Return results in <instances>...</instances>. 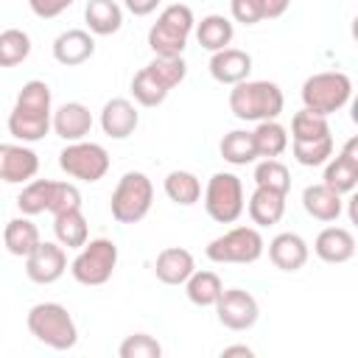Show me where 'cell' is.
<instances>
[{
	"label": "cell",
	"instance_id": "6da1fadb",
	"mask_svg": "<svg viewBox=\"0 0 358 358\" xmlns=\"http://www.w3.org/2000/svg\"><path fill=\"white\" fill-rule=\"evenodd\" d=\"M53 95L50 87L39 78H31L20 87L14 106L8 112V134L17 143H39L50 131Z\"/></svg>",
	"mask_w": 358,
	"mask_h": 358
},
{
	"label": "cell",
	"instance_id": "7a4b0ae2",
	"mask_svg": "<svg viewBox=\"0 0 358 358\" xmlns=\"http://www.w3.org/2000/svg\"><path fill=\"white\" fill-rule=\"evenodd\" d=\"M282 106H285V95L280 84L266 78H246L232 84L229 90V112L246 123L277 120L282 115Z\"/></svg>",
	"mask_w": 358,
	"mask_h": 358
},
{
	"label": "cell",
	"instance_id": "3957f363",
	"mask_svg": "<svg viewBox=\"0 0 358 358\" xmlns=\"http://www.w3.org/2000/svg\"><path fill=\"white\" fill-rule=\"evenodd\" d=\"M25 324L31 330V336L50 347V350H73L78 344V327H76V319L70 316V310L59 302H36L28 316H25Z\"/></svg>",
	"mask_w": 358,
	"mask_h": 358
},
{
	"label": "cell",
	"instance_id": "277c9868",
	"mask_svg": "<svg viewBox=\"0 0 358 358\" xmlns=\"http://www.w3.org/2000/svg\"><path fill=\"white\" fill-rule=\"evenodd\" d=\"M193 28H196L193 8L185 3H171L159 11L157 22L148 28V48L154 50V56H182Z\"/></svg>",
	"mask_w": 358,
	"mask_h": 358
},
{
	"label": "cell",
	"instance_id": "5b68a950",
	"mask_svg": "<svg viewBox=\"0 0 358 358\" xmlns=\"http://www.w3.org/2000/svg\"><path fill=\"white\" fill-rule=\"evenodd\" d=\"M154 204V185L143 171H126L109 199V213L117 224H140Z\"/></svg>",
	"mask_w": 358,
	"mask_h": 358
},
{
	"label": "cell",
	"instance_id": "8992f818",
	"mask_svg": "<svg viewBox=\"0 0 358 358\" xmlns=\"http://www.w3.org/2000/svg\"><path fill=\"white\" fill-rule=\"evenodd\" d=\"M302 103L305 109L316 112V115H333L338 109H344L352 98V78L344 70H324V73H313L305 78L302 84Z\"/></svg>",
	"mask_w": 358,
	"mask_h": 358
},
{
	"label": "cell",
	"instance_id": "52a82bcc",
	"mask_svg": "<svg viewBox=\"0 0 358 358\" xmlns=\"http://www.w3.org/2000/svg\"><path fill=\"white\" fill-rule=\"evenodd\" d=\"M117 268V243L112 238H90L70 263V274L81 285H103L112 280Z\"/></svg>",
	"mask_w": 358,
	"mask_h": 358
},
{
	"label": "cell",
	"instance_id": "ba28073f",
	"mask_svg": "<svg viewBox=\"0 0 358 358\" xmlns=\"http://www.w3.org/2000/svg\"><path fill=\"white\" fill-rule=\"evenodd\" d=\"M201 199H204V210L213 221L218 224H235L241 215H243V207H246V199H243V182L238 173L232 171H218L207 179L204 190H201Z\"/></svg>",
	"mask_w": 358,
	"mask_h": 358
},
{
	"label": "cell",
	"instance_id": "9c48e42d",
	"mask_svg": "<svg viewBox=\"0 0 358 358\" xmlns=\"http://www.w3.org/2000/svg\"><path fill=\"white\" fill-rule=\"evenodd\" d=\"M263 249H266V241H263L257 227H232L224 235L213 238L207 243L204 255L213 263H241V266H249V263H257L263 257Z\"/></svg>",
	"mask_w": 358,
	"mask_h": 358
},
{
	"label": "cell",
	"instance_id": "30bf717a",
	"mask_svg": "<svg viewBox=\"0 0 358 358\" xmlns=\"http://www.w3.org/2000/svg\"><path fill=\"white\" fill-rule=\"evenodd\" d=\"M59 168L78 182H101L109 171V151L101 143H90V140H76L67 143L59 151Z\"/></svg>",
	"mask_w": 358,
	"mask_h": 358
},
{
	"label": "cell",
	"instance_id": "8fae6325",
	"mask_svg": "<svg viewBox=\"0 0 358 358\" xmlns=\"http://www.w3.org/2000/svg\"><path fill=\"white\" fill-rule=\"evenodd\" d=\"M215 308V316L218 322L232 330V333H243V330H252L260 319V305L257 299L243 291V288H224L218 302L213 305Z\"/></svg>",
	"mask_w": 358,
	"mask_h": 358
},
{
	"label": "cell",
	"instance_id": "7c38bea8",
	"mask_svg": "<svg viewBox=\"0 0 358 358\" xmlns=\"http://www.w3.org/2000/svg\"><path fill=\"white\" fill-rule=\"evenodd\" d=\"M22 260L25 277L36 285H50L67 271V249L59 241H39Z\"/></svg>",
	"mask_w": 358,
	"mask_h": 358
},
{
	"label": "cell",
	"instance_id": "4fadbf2b",
	"mask_svg": "<svg viewBox=\"0 0 358 358\" xmlns=\"http://www.w3.org/2000/svg\"><path fill=\"white\" fill-rule=\"evenodd\" d=\"M39 173V157L28 143H0V182L25 185Z\"/></svg>",
	"mask_w": 358,
	"mask_h": 358
},
{
	"label": "cell",
	"instance_id": "5bb4252c",
	"mask_svg": "<svg viewBox=\"0 0 358 358\" xmlns=\"http://www.w3.org/2000/svg\"><path fill=\"white\" fill-rule=\"evenodd\" d=\"M322 182L341 196L355 190V185H358V137H350L341 145V151L324 162Z\"/></svg>",
	"mask_w": 358,
	"mask_h": 358
},
{
	"label": "cell",
	"instance_id": "9a60e30c",
	"mask_svg": "<svg viewBox=\"0 0 358 358\" xmlns=\"http://www.w3.org/2000/svg\"><path fill=\"white\" fill-rule=\"evenodd\" d=\"M50 50L62 67H78L95 56V36L84 28H67L53 39Z\"/></svg>",
	"mask_w": 358,
	"mask_h": 358
},
{
	"label": "cell",
	"instance_id": "2e32d148",
	"mask_svg": "<svg viewBox=\"0 0 358 358\" xmlns=\"http://www.w3.org/2000/svg\"><path fill=\"white\" fill-rule=\"evenodd\" d=\"M308 257H310V249L299 232H280L268 241V260L280 271L294 274L308 263Z\"/></svg>",
	"mask_w": 358,
	"mask_h": 358
},
{
	"label": "cell",
	"instance_id": "e0dca14e",
	"mask_svg": "<svg viewBox=\"0 0 358 358\" xmlns=\"http://www.w3.org/2000/svg\"><path fill=\"white\" fill-rule=\"evenodd\" d=\"M50 129L64 140V143H76V140H84L92 129V112L87 103L81 101H67L62 103L59 109H53V117H50Z\"/></svg>",
	"mask_w": 358,
	"mask_h": 358
},
{
	"label": "cell",
	"instance_id": "ac0fdd59",
	"mask_svg": "<svg viewBox=\"0 0 358 358\" xmlns=\"http://www.w3.org/2000/svg\"><path fill=\"white\" fill-rule=\"evenodd\" d=\"M140 126V112L129 98H112L101 109V129L112 140H126Z\"/></svg>",
	"mask_w": 358,
	"mask_h": 358
},
{
	"label": "cell",
	"instance_id": "d6986e66",
	"mask_svg": "<svg viewBox=\"0 0 358 358\" xmlns=\"http://www.w3.org/2000/svg\"><path fill=\"white\" fill-rule=\"evenodd\" d=\"M313 252L319 260L330 266H341L355 257V235L347 227H336V224L324 227L313 241Z\"/></svg>",
	"mask_w": 358,
	"mask_h": 358
},
{
	"label": "cell",
	"instance_id": "ffe728a7",
	"mask_svg": "<svg viewBox=\"0 0 358 358\" xmlns=\"http://www.w3.org/2000/svg\"><path fill=\"white\" fill-rule=\"evenodd\" d=\"M210 76L218 81V84H238V81H246L249 73H252V56L241 48H221L210 56Z\"/></svg>",
	"mask_w": 358,
	"mask_h": 358
},
{
	"label": "cell",
	"instance_id": "44dd1931",
	"mask_svg": "<svg viewBox=\"0 0 358 358\" xmlns=\"http://www.w3.org/2000/svg\"><path fill=\"white\" fill-rule=\"evenodd\" d=\"M302 207H305V213L310 218L324 221V224H333V221L341 218L344 199H341V193H336L324 182H316V185H308L302 190Z\"/></svg>",
	"mask_w": 358,
	"mask_h": 358
},
{
	"label": "cell",
	"instance_id": "7402d4cb",
	"mask_svg": "<svg viewBox=\"0 0 358 358\" xmlns=\"http://www.w3.org/2000/svg\"><path fill=\"white\" fill-rule=\"evenodd\" d=\"M285 199L288 193H280V190H271V187H257L252 190L249 201H246V213L252 218L255 227H274L280 224V218L285 215Z\"/></svg>",
	"mask_w": 358,
	"mask_h": 358
},
{
	"label": "cell",
	"instance_id": "603a6c76",
	"mask_svg": "<svg viewBox=\"0 0 358 358\" xmlns=\"http://www.w3.org/2000/svg\"><path fill=\"white\" fill-rule=\"evenodd\" d=\"M196 271V260L185 246H168L154 260V274L162 285H185V280Z\"/></svg>",
	"mask_w": 358,
	"mask_h": 358
},
{
	"label": "cell",
	"instance_id": "cb8c5ba5",
	"mask_svg": "<svg viewBox=\"0 0 358 358\" xmlns=\"http://www.w3.org/2000/svg\"><path fill=\"white\" fill-rule=\"evenodd\" d=\"M84 22L92 36H112L123 25V8L117 0H90L84 8Z\"/></svg>",
	"mask_w": 358,
	"mask_h": 358
},
{
	"label": "cell",
	"instance_id": "d4e9b609",
	"mask_svg": "<svg viewBox=\"0 0 358 358\" xmlns=\"http://www.w3.org/2000/svg\"><path fill=\"white\" fill-rule=\"evenodd\" d=\"M193 34H196V39H199V45H201L204 50L215 53V50L232 45L235 25H232V20L224 17V14H207V17H201V22H196Z\"/></svg>",
	"mask_w": 358,
	"mask_h": 358
},
{
	"label": "cell",
	"instance_id": "484cf974",
	"mask_svg": "<svg viewBox=\"0 0 358 358\" xmlns=\"http://www.w3.org/2000/svg\"><path fill=\"white\" fill-rule=\"evenodd\" d=\"M53 235L64 249H81L90 241V227H87L81 207H73V210L53 215Z\"/></svg>",
	"mask_w": 358,
	"mask_h": 358
},
{
	"label": "cell",
	"instance_id": "4316f807",
	"mask_svg": "<svg viewBox=\"0 0 358 358\" xmlns=\"http://www.w3.org/2000/svg\"><path fill=\"white\" fill-rule=\"evenodd\" d=\"M252 143L260 159H274L288 148V129L280 120H260L252 129Z\"/></svg>",
	"mask_w": 358,
	"mask_h": 358
},
{
	"label": "cell",
	"instance_id": "83f0119b",
	"mask_svg": "<svg viewBox=\"0 0 358 358\" xmlns=\"http://www.w3.org/2000/svg\"><path fill=\"white\" fill-rule=\"evenodd\" d=\"M39 241H42L39 238V227L31 221V215H17L3 229V246L14 257H25Z\"/></svg>",
	"mask_w": 358,
	"mask_h": 358
},
{
	"label": "cell",
	"instance_id": "f1b7e54d",
	"mask_svg": "<svg viewBox=\"0 0 358 358\" xmlns=\"http://www.w3.org/2000/svg\"><path fill=\"white\" fill-rule=\"evenodd\" d=\"M162 190L179 207H193L196 201H201V179L193 171H182V168L171 171L162 182Z\"/></svg>",
	"mask_w": 358,
	"mask_h": 358
},
{
	"label": "cell",
	"instance_id": "f546056e",
	"mask_svg": "<svg viewBox=\"0 0 358 358\" xmlns=\"http://www.w3.org/2000/svg\"><path fill=\"white\" fill-rule=\"evenodd\" d=\"M224 291V282L215 271H193L187 280H185V296L196 305V308H213L218 302Z\"/></svg>",
	"mask_w": 358,
	"mask_h": 358
},
{
	"label": "cell",
	"instance_id": "4dcf8cb0",
	"mask_svg": "<svg viewBox=\"0 0 358 358\" xmlns=\"http://www.w3.org/2000/svg\"><path fill=\"white\" fill-rule=\"evenodd\" d=\"M218 151H221V157H224V162H229V165H252L255 159H257V154H255V143H252V131H246V129H232V131H227L224 137H221V143H218Z\"/></svg>",
	"mask_w": 358,
	"mask_h": 358
},
{
	"label": "cell",
	"instance_id": "1f68e13d",
	"mask_svg": "<svg viewBox=\"0 0 358 358\" xmlns=\"http://www.w3.org/2000/svg\"><path fill=\"white\" fill-rule=\"evenodd\" d=\"M327 134H330V120L324 115H316L302 106L291 117V143H308V140H319Z\"/></svg>",
	"mask_w": 358,
	"mask_h": 358
},
{
	"label": "cell",
	"instance_id": "d6a6232c",
	"mask_svg": "<svg viewBox=\"0 0 358 358\" xmlns=\"http://www.w3.org/2000/svg\"><path fill=\"white\" fill-rule=\"evenodd\" d=\"M31 56V36L22 28L0 31V67H17Z\"/></svg>",
	"mask_w": 358,
	"mask_h": 358
},
{
	"label": "cell",
	"instance_id": "836d02e7",
	"mask_svg": "<svg viewBox=\"0 0 358 358\" xmlns=\"http://www.w3.org/2000/svg\"><path fill=\"white\" fill-rule=\"evenodd\" d=\"M168 95H171V92L148 73V67H143V70H137V73L131 76V98H134V103H140V106H145V109H154V106H159Z\"/></svg>",
	"mask_w": 358,
	"mask_h": 358
},
{
	"label": "cell",
	"instance_id": "e575fe53",
	"mask_svg": "<svg viewBox=\"0 0 358 358\" xmlns=\"http://www.w3.org/2000/svg\"><path fill=\"white\" fill-rule=\"evenodd\" d=\"M145 67L168 92L176 90L185 81V76H187V64H185L182 56H154Z\"/></svg>",
	"mask_w": 358,
	"mask_h": 358
},
{
	"label": "cell",
	"instance_id": "d590c367",
	"mask_svg": "<svg viewBox=\"0 0 358 358\" xmlns=\"http://www.w3.org/2000/svg\"><path fill=\"white\" fill-rule=\"evenodd\" d=\"M333 134L327 137H319V140H308V143H291V151H294V159L305 168H319L324 165L330 157H333Z\"/></svg>",
	"mask_w": 358,
	"mask_h": 358
},
{
	"label": "cell",
	"instance_id": "8d00e7d4",
	"mask_svg": "<svg viewBox=\"0 0 358 358\" xmlns=\"http://www.w3.org/2000/svg\"><path fill=\"white\" fill-rule=\"evenodd\" d=\"M255 185L257 187H271V190L288 193L291 190V171L277 157L274 159H260L255 165Z\"/></svg>",
	"mask_w": 358,
	"mask_h": 358
},
{
	"label": "cell",
	"instance_id": "74e56055",
	"mask_svg": "<svg viewBox=\"0 0 358 358\" xmlns=\"http://www.w3.org/2000/svg\"><path fill=\"white\" fill-rule=\"evenodd\" d=\"M48 187H50V179H31L25 182V187L20 190L17 196V207L22 215H39V213H48Z\"/></svg>",
	"mask_w": 358,
	"mask_h": 358
},
{
	"label": "cell",
	"instance_id": "f35d334b",
	"mask_svg": "<svg viewBox=\"0 0 358 358\" xmlns=\"http://www.w3.org/2000/svg\"><path fill=\"white\" fill-rule=\"evenodd\" d=\"M117 355L120 358H159L162 355V344L148 333H131V336H126L120 341Z\"/></svg>",
	"mask_w": 358,
	"mask_h": 358
},
{
	"label": "cell",
	"instance_id": "ab89813d",
	"mask_svg": "<svg viewBox=\"0 0 358 358\" xmlns=\"http://www.w3.org/2000/svg\"><path fill=\"white\" fill-rule=\"evenodd\" d=\"M73 207H81V193L73 182H53L50 179V187H48V213L50 215H59L64 210H73Z\"/></svg>",
	"mask_w": 358,
	"mask_h": 358
},
{
	"label": "cell",
	"instance_id": "60d3db41",
	"mask_svg": "<svg viewBox=\"0 0 358 358\" xmlns=\"http://www.w3.org/2000/svg\"><path fill=\"white\" fill-rule=\"evenodd\" d=\"M229 14L241 25H257V22H263L260 0H229Z\"/></svg>",
	"mask_w": 358,
	"mask_h": 358
},
{
	"label": "cell",
	"instance_id": "b9f144b4",
	"mask_svg": "<svg viewBox=\"0 0 358 358\" xmlns=\"http://www.w3.org/2000/svg\"><path fill=\"white\" fill-rule=\"evenodd\" d=\"M76 0H28V8L39 17V20H53L59 14H64Z\"/></svg>",
	"mask_w": 358,
	"mask_h": 358
},
{
	"label": "cell",
	"instance_id": "7bdbcfd3",
	"mask_svg": "<svg viewBox=\"0 0 358 358\" xmlns=\"http://www.w3.org/2000/svg\"><path fill=\"white\" fill-rule=\"evenodd\" d=\"M159 3H162V0H123L126 11L134 14V17H148V14H154Z\"/></svg>",
	"mask_w": 358,
	"mask_h": 358
},
{
	"label": "cell",
	"instance_id": "ee69618b",
	"mask_svg": "<svg viewBox=\"0 0 358 358\" xmlns=\"http://www.w3.org/2000/svg\"><path fill=\"white\" fill-rule=\"evenodd\" d=\"M291 0H260V8H263V20H277L288 11Z\"/></svg>",
	"mask_w": 358,
	"mask_h": 358
},
{
	"label": "cell",
	"instance_id": "f6af8a7d",
	"mask_svg": "<svg viewBox=\"0 0 358 358\" xmlns=\"http://www.w3.org/2000/svg\"><path fill=\"white\" fill-rule=\"evenodd\" d=\"M235 355L252 358L255 352H252V347H246V344H229V347H224V350H221V358H235Z\"/></svg>",
	"mask_w": 358,
	"mask_h": 358
}]
</instances>
